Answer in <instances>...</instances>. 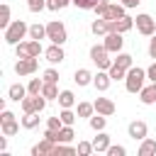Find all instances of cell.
I'll return each mask as SVG.
<instances>
[{"label":"cell","mask_w":156,"mask_h":156,"mask_svg":"<svg viewBox=\"0 0 156 156\" xmlns=\"http://www.w3.org/2000/svg\"><path fill=\"white\" fill-rule=\"evenodd\" d=\"M93 146H95V151H98V154H100V151H107V149H110V134L98 132V136L93 139Z\"/></svg>","instance_id":"obj_22"},{"label":"cell","mask_w":156,"mask_h":156,"mask_svg":"<svg viewBox=\"0 0 156 156\" xmlns=\"http://www.w3.org/2000/svg\"><path fill=\"white\" fill-rule=\"evenodd\" d=\"M71 2H73L76 7H80V10H93L100 0H71Z\"/></svg>","instance_id":"obj_38"},{"label":"cell","mask_w":156,"mask_h":156,"mask_svg":"<svg viewBox=\"0 0 156 156\" xmlns=\"http://www.w3.org/2000/svg\"><path fill=\"white\" fill-rule=\"evenodd\" d=\"M22 112L27 115V112H41L44 107H46V98L44 95H27L22 102Z\"/></svg>","instance_id":"obj_9"},{"label":"cell","mask_w":156,"mask_h":156,"mask_svg":"<svg viewBox=\"0 0 156 156\" xmlns=\"http://www.w3.org/2000/svg\"><path fill=\"white\" fill-rule=\"evenodd\" d=\"M93 78H95V76H93L88 68H78V71H76V76H73V80H76L80 88H83V85H90V83H93Z\"/></svg>","instance_id":"obj_21"},{"label":"cell","mask_w":156,"mask_h":156,"mask_svg":"<svg viewBox=\"0 0 156 156\" xmlns=\"http://www.w3.org/2000/svg\"><path fill=\"white\" fill-rule=\"evenodd\" d=\"M10 24H12V20H10V5H2L0 7V27L7 29Z\"/></svg>","instance_id":"obj_31"},{"label":"cell","mask_w":156,"mask_h":156,"mask_svg":"<svg viewBox=\"0 0 156 156\" xmlns=\"http://www.w3.org/2000/svg\"><path fill=\"white\" fill-rule=\"evenodd\" d=\"M39 112H27L24 117H22V127L24 129H34V127H39Z\"/></svg>","instance_id":"obj_26"},{"label":"cell","mask_w":156,"mask_h":156,"mask_svg":"<svg viewBox=\"0 0 156 156\" xmlns=\"http://www.w3.org/2000/svg\"><path fill=\"white\" fill-rule=\"evenodd\" d=\"M54 146H56V141L41 139L39 144H34V146H32V156H54Z\"/></svg>","instance_id":"obj_15"},{"label":"cell","mask_w":156,"mask_h":156,"mask_svg":"<svg viewBox=\"0 0 156 156\" xmlns=\"http://www.w3.org/2000/svg\"><path fill=\"white\" fill-rule=\"evenodd\" d=\"M93 85H95L100 93H105V90L112 85V76H110V71H102V68H98V73H95V78H93Z\"/></svg>","instance_id":"obj_13"},{"label":"cell","mask_w":156,"mask_h":156,"mask_svg":"<svg viewBox=\"0 0 156 156\" xmlns=\"http://www.w3.org/2000/svg\"><path fill=\"white\" fill-rule=\"evenodd\" d=\"M90 29H93L95 37H105V34L110 32V22H107L105 17H100V20H95V22L90 24Z\"/></svg>","instance_id":"obj_20"},{"label":"cell","mask_w":156,"mask_h":156,"mask_svg":"<svg viewBox=\"0 0 156 156\" xmlns=\"http://www.w3.org/2000/svg\"><path fill=\"white\" fill-rule=\"evenodd\" d=\"M37 68H39V61L37 58H20L15 63V73L17 76H32Z\"/></svg>","instance_id":"obj_12"},{"label":"cell","mask_w":156,"mask_h":156,"mask_svg":"<svg viewBox=\"0 0 156 156\" xmlns=\"http://www.w3.org/2000/svg\"><path fill=\"white\" fill-rule=\"evenodd\" d=\"M0 129H2L5 136H15L20 132V124H17V119H15V115L10 110H2V115H0Z\"/></svg>","instance_id":"obj_8"},{"label":"cell","mask_w":156,"mask_h":156,"mask_svg":"<svg viewBox=\"0 0 156 156\" xmlns=\"http://www.w3.org/2000/svg\"><path fill=\"white\" fill-rule=\"evenodd\" d=\"M134 24H136V32L139 34H144V37H154L156 34V20L151 17V15H136L134 17Z\"/></svg>","instance_id":"obj_7"},{"label":"cell","mask_w":156,"mask_h":156,"mask_svg":"<svg viewBox=\"0 0 156 156\" xmlns=\"http://www.w3.org/2000/svg\"><path fill=\"white\" fill-rule=\"evenodd\" d=\"M88 122H90V129L93 132H102L105 129V124H107V119H105V115H93V117H88Z\"/></svg>","instance_id":"obj_27"},{"label":"cell","mask_w":156,"mask_h":156,"mask_svg":"<svg viewBox=\"0 0 156 156\" xmlns=\"http://www.w3.org/2000/svg\"><path fill=\"white\" fill-rule=\"evenodd\" d=\"M90 61L98 66V68H102V71H110L112 68V58H110V51L105 49V44H95V46H90Z\"/></svg>","instance_id":"obj_4"},{"label":"cell","mask_w":156,"mask_h":156,"mask_svg":"<svg viewBox=\"0 0 156 156\" xmlns=\"http://www.w3.org/2000/svg\"><path fill=\"white\" fill-rule=\"evenodd\" d=\"M41 88H44V80H39V78H32V80L27 83L29 95H41Z\"/></svg>","instance_id":"obj_32"},{"label":"cell","mask_w":156,"mask_h":156,"mask_svg":"<svg viewBox=\"0 0 156 156\" xmlns=\"http://www.w3.org/2000/svg\"><path fill=\"white\" fill-rule=\"evenodd\" d=\"M78 117H93V112H95V105L93 102H78Z\"/></svg>","instance_id":"obj_30"},{"label":"cell","mask_w":156,"mask_h":156,"mask_svg":"<svg viewBox=\"0 0 156 156\" xmlns=\"http://www.w3.org/2000/svg\"><path fill=\"white\" fill-rule=\"evenodd\" d=\"M46 127H49V129H56V132H58V129L63 127V122H61V117L56 115V117H49V119H46Z\"/></svg>","instance_id":"obj_39"},{"label":"cell","mask_w":156,"mask_h":156,"mask_svg":"<svg viewBox=\"0 0 156 156\" xmlns=\"http://www.w3.org/2000/svg\"><path fill=\"white\" fill-rule=\"evenodd\" d=\"M41 95H44L46 100H58V90H56V83H46V80H44Z\"/></svg>","instance_id":"obj_28"},{"label":"cell","mask_w":156,"mask_h":156,"mask_svg":"<svg viewBox=\"0 0 156 156\" xmlns=\"http://www.w3.org/2000/svg\"><path fill=\"white\" fill-rule=\"evenodd\" d=\"M27 95H29V90H27L22 83H12V85L7 88V98H10V100H15V102H22Z\"/></svg>","instance_id":"obj_18"},{"label":"cell","mask_w":156,"mask_h":156,"mask_svg":"<svg viewBox=\"0 0 156 156\" xmlns=\"http://www.w3.org/2000/svg\"><path fill=\"white\" fill-rule=\"evenodd\" d=\"M93 10H95L98 17H105L107 22H115V20L124 17V10H127V7H124L122 2H107V0H100Z\"/></svg>","instance_id":"obj_1"},{"label":"cell","mask_w":156,"mask_h":156,"mask_svg":"<svg viewBox=\"0 0 156 156\" xmlns=\"http://www.w3.org/2000/svg\"><path fill=\"white\" fill-rule=\"evenodd\" d=\"M44 56H46V61H49V63H61V61L66 58V54H63L61 44H51V46L44 51Z\"/></svg>","instance_id":"obj_17"},{"label":"cell","mask_w":156,"mask_h":156,"mask_svg":"<svg viewBox=\"0 0 156 156\" xmlns=\"http://www.w3.org/2000/svg\"><path fill=\"white\" fill-rule=\"evenodd\" d=\"M15 49H17V58H37L41 54V41H37V39L20 41Z\"/></svg>","instance_id":"obj_6"},{"label":"cell","mask_w":156,"mask_h":156,"mask_svg":"<svg viewBox=\"0 0 156 156\" xmlns=\"http://www.w3.org/2000/svg\"><path fill=\"white\" fill-rule=\"evenodd\" d=\"M44 80H46V83H56V80H58V71L46 68V71H44Z\"/></svg>","instance_id":"obj_40"},{"label":"cell","mask_w":156,"mask_h":156,"mask_svg":"<svg viewBox=\"0 0 156 156\" xmlns=\"http://www.w3.org/2000/svg\"><path fill=\"white\" fill-rule=\"evenodd\" d=\"M132 27H134V17H129V15H124V17L115 20V22H110V32H119V34L129 32Z\"/></svg>","instance_id":"obj_14"},{"label":"cell","mask_w":156,"mask_h":156,"mask_svg":"<svg viewBox=\"0 0 156 156\" xmlns=\"http://www.w3.org/2000/svg\"><path fill=\"white\" fill-rule=\"evenodd\" d=\"M117 2H122V5L127 7V10H132V7H136V5L141 2V0H117Z\"/></svg>","instance_id":"obj_44"},{"label":"cell","mask_w":156,"mask_h":156,"mask_svg":"<svg viewBox=\"0 0 156 156\" xmlns=\"http://www.w3.org/2000/svg\"><path fill=\"white\" fill-rule=\"evenodd\" d=\"M102 44H105V49H107L110 54H119V51H122V44H124V39H122V34H119V32H107Z\"/></svg>","instance_id":"obj_10"},{"label":"cell","mask_w":156,"mask_h":156,"mask_svg":"<svg viewBox=\"0 0 156 156\" xmlns=\"http://www.w3.org/2000/svg\"><path fill=\"white\" fill-rule=\"evenodd\" d=\"M115 63H117V66H122V68H127V71H129V68H132V66H134V58H132V56H129V54H122V51H119V54H117V58H115Z\"/></svg>","instance_id":"obj_29"},{"label":"cell","mask_w":156,"mask_h":156,"mask_svg":"<svg viewBox=\"0 0 156 156\" xmlns=\"http://www.w3.org/2000/svg\"><path fill=\"white\" fill-rule=\"evenodd\" d=\"M139 100H141L144 105H154V102H156V83L144 85V88L139 90Z\"/></svg>","instance_id":"obj_19"},{"label":"cell","mask_w":156,"mask_h":156,"mask_svg":"<svg viewBox=\"0 0 156 156\" xmlns=\"http://www.w3.org/2000/svg\"><path fill=\"white\" fill-rule=\"evenodd\" d=\"M93 105H95V112H100V115H105V117L115 115V110H117V107H115V102H112L110 98H98Z\"/></svg>","instance_id":"obj_16"},{"label":"cell","mask_w":156,"mask_h":156,"mask_svg":"<svg viewBox=\"0 0 156 156\" xmlns=\"http://www.w3.org/2000/svg\"><path fill=\"white\" fill-rule=\"evenodd\" d=\"M110 76H112V80H124V78H127V68H122V66L112 63V68H110Z\"/></svg>","instance_id":"obj_33"},{"label":"cell","mask_w":156,"mask_h":156,"mask_svg":"<svg viewBox=\"0 0 156 156\" xmlns=\"http://www.w3.org/2000/svg\"><path fill=\"white\" fill-rule=\"evenodd\" d=\"M144 80H146V71L139 68V66H132L127 71V78H124V85H127V93H139L144 88Z\"/></svg>","instance_id":"obj_3"},{"label":"cell","mask_w":156,"mask_h":156,"mask_svg":"<svg viewBox=\"0 0 156 156\" xmlns=\"http://www.w3.org/2000/svg\"><path fill=\"white\" fill-rule=\"evenodd\" d=\"M78 156H90L93 151H95V146H93V141H78Z\"/></svg>","instance_id":"obj_34"},{"label":"cell","mask_w":156,"mask_h":156,"mask_svg":"<svg viewBox=\"0 0 156 156\" xmlns=\"http://www.w3.org/2000/svg\"><path fill=\"white\" fill-rule=\"evenodd\" d=\"M146 78H149L151 83H156V61H154V63L146 68Z\"/></svg>","instance_id":"obj_42"},{"label":"cell","mask_w":156,"mask_h":156,"mask_svg":"<svg viewBox=\"0 0 156 156\" xmlns=\"http://www.w3.org/2000/svg\"><path fill=\"white\" fill-rule=\"evenodd\" d=\"M68 2H71V0H46V10L56 12V10H63Z\"/></svg>","instance_id":"obj_35"},{"label":"cell","mask_w":156,"mask_h":156,"mask_svg":"<svg viewBox=\"0 0 156 156\" xmlns=\"http://www.w3.org/2000/svg\"><path fill=\"white\" fill-rule=\"evenodd\" d=\"M149 56L156 61V34L151 37V41H149Z\"/></svg>","instance_id":"obj_43"},{"label":"cell","mask_w":156,"mask_h":156,"mask_svg":"<svg viewBox=\"0 0 156 156\" xmlns=\"http://www.w3.org/2000/svg\"><path fill=\"white\" fill-rule=\"evenodd\" d=\"M139 156H151V154H156V139H141V144H139V151H136Z\"/></svg>","instance_id":"obj_23"},{"label":"cell","mask_w":156,"mask_h":156,"mask_svg":"<svg viewBox=\"0 0 156 156\" xmlns=\"http://www.w3.org/2000/svg\"><path fill=\"white\" fill-rule=\"evenodd\" d=\"M46 39H51V44H66V39H68V32H66V27H63V22H58V20H54V22H49L46 24Z\"/></svg>","instance_id":"obj_5"},{"label":"cell","mask_w":156,"mask_h":156,"mask_svg":"<svg viewBox=\"0 0 156 156\" xmlns=\"http://www.w3.org/2000/svg\"><path fill=\"white\" fill-rule=\"evenodd\" d=\"M27 34H29V24H27L24 20H12V24L5 29V41H7L10 46H17L20 39H24Z\"/></svg>","instance_id":"obj_2"},{"label":"cell","mask_w":156,"mask_h":156,"mask_svg":"<svg viewBox=\"0 0 156 156\" xmlns=\"http://www.w3.org/2000/svg\"><path fill=\"white\" fill-rule=\"evenodd\" d=\"M5 149H7V139H5V136H0V151H5Z\"/></svg>","instance_id":"obj_45"},{"label":"cell","mask_w":156,"mask_h":156,"mask_svg":"<svg viewBox=\"0 0 156 156\" xmlns=\"http://www.w3.org/2000/svg\"><path fill=\"white\" fill-rule=\"evenodd\" d=\"M27 7H29V12H41L46 7V0H27Z\"/></svg>","instance_id":"obj_37"},{"label":"cell","mask_w":156,"mask_h":156,"mask_svg":"<svg viewBox=\"0 0 156 156\" xmlns=\"http://www.w3.org/2000/svg\"><path fill=\"white\" fill-rule=\"evenodd\" d=\"M29 39H37V41H41V39H46V27L44 24H29Z\"/></svg>","instance_id":"obj_24"},{"label":"cell","mask_w":156,"mask_h":156,"mask_svg":"<svg viewBox=\"0 0 156 156\" xmlns=\"http://www.w3.org/2000/svg\"><path fill=\"white\" fill-rule=\"evenodd\" d=\"M127 132H129V136H132L134 141H141V139H146L149 127H146V122H144V119H134V122H129Z\"/></svg>","instance_id":"obj_11"},{"label":"cell","mask_w":156,"mask_h":156,"mask_svg":"<svg viewBox=\"0 0 156 156\" xmlns=\"http://www.w3.org/2000/svg\"><path fill=\"white\" fill-rule=\"evenodd\" d=\"M105 154H107V156H127V149L119 146V144H110V149H107Z\"/></svg>","instance_id":"obj_36"},{"label":"cell","mask_w":156,"mask_h":156,"mask_svg":"<svg viewBox=\"0 0 156 156\" xmlns=\"http://www.w3.org/2000/svg\"><path fill=\"white\" fill-rule=\"evenodd\" d=\"M44 139H49V141H56V144H58V132L46 127V132H44Z\"/></svg>","instance_id":"obj_41"},{"label":"cell","mask_w":156,"mask_h":156,"mask_svg":"<svg viewBox=\"0 0 156 156\" xmlns=\"http://www.w3.org/2000/svg\"><path fill=\"white\" fill-rule=\"evenodd\" d=\"M58 105H61V110H63V107H73V105H76V95H73L71 90H61V93H58Z\"/></svg>","instance_id":"obj_25"}]
</instances>
